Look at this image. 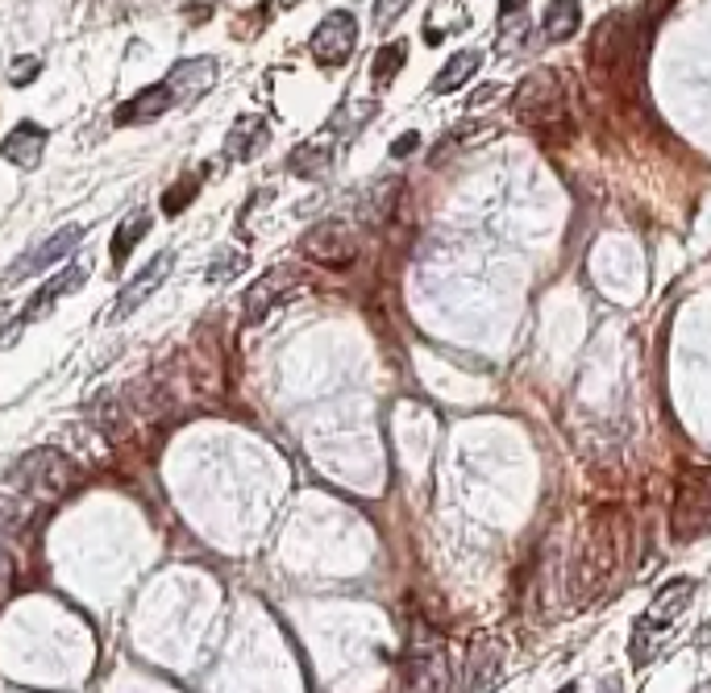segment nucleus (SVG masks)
I'll return each instance as SVG.
<instances>
[{
    "label": "nucleus",
    "mask_w": 711,
    "mask_h": 693,
    "mask_svg": "<svg viewBox=\"0 0 711 693\" xmlns=\"http://www.w3.org/2000/svg\"><path fill=\"white\" fill-rule=\"evenodd\" d=\"M84 282H88V266H84V262H75V266L59 270L54 278H47V282H42V287L29 295V303H25L22 312H17V320L4 328V341H0V345H13V341H17V332H22L25 324L42 320L47 312H54V303L67 300V295H72V291H79Z\"/></svg>",
    "instance_id": "obj_8"
},
{
    "label": "nucleus",
    "mask_w": 711,
    "mask_h": 693,
    "mask_svg": "<svg viewBox=\"0 0 711 693\" xmlns=\"http://www.w3.org/2000/svg\"><path fill=\"white\" fill-rule=\"evenodd\" d=\"M558 693H574V685H562V690H558Z\"/></svg>",
    "instance_id": "obj_31"
},
{
    "label": "nucleus",
    "mask_w": 711,
    "mask_h": 693,
    "mask_svg": "<svg viewBox=\"0 0 711 693\" xmlns=\"http://www.w3.org/2000/svg\"><path fill=\"white\" fill-rule=\"evenodd\" d=\"M309 47H312V59H316L321 67H346V63H350V54H354V47H358L354 13L333 9L329 17L312 29Z\"/></svg>",
    "instance_id": "obj_10"
},
{
    "label": "nucleus",
    "mask_w": 711,
    "mask_h": 693,
    "mask_svg": "<svg viewBox=\"0 0 711 693\" xmlns=\"http://www.w3.org/2000/svg\"><path fill=\"white\" fill-rule=\"evenodd\" d=\"M79 241H84V225H67V229L50 232L38 250H29V254H22L9 266V278H4V282L13 287V282H25L29 275H42L47 266H54V262H63V257L72 254Z\"/></svg>",
    "instance_id": "obj_12"
},
{
    "label": "nucleus",
    "mask_w": 711,
    "mask_h": 693,
    "mask_svg": "<svg viewBox=\"0 0 711 693\" xmlns=\"http://www.w3.org/2000/svg\"><path fill=\"white\" fill-rule=\"evenodd\" d=\"M146 232H150V212H138V216H129L125 225L117 229V237H113V266H125L129 262V250L142 241Z\"/></svg>",
    "instance_id": "obj_20"
},
{
    "label": "nucleus",
    "mask_w": 711,
    "mask_h": 693,
    "mask_svg": "<svg viewBox=\"0 0 711 693\" xmlns=\"http://www.w3.org/2000/svg\"><path fill=\"white\" fill-rule=\"evenodd\" d=\"M478 67H483V54H478V50H458L450 63L437 71V79H433V92H437V96L458 92V88H462V84H466V79H471Z\"/></svg>",
    "instance_id": "obj_18"
},
{
    "label": "nucleus",
    "mask_w": 711,
    "mask_h": 693,
    "mask_svg": "<svg viewBox=\"0 0 711 693\" xmlns=\"http://www.w3.org/2000/svg\"><path fill=\"white\" fill-rule=\"evenodd\" d=\"M47 125H34V121H22L9 138L0 141V159L13 162L17 171H34L42 162V150H47Z\"/></svg>",
    "instance_id": "obj_15"
},
{
    "label": "nucleus",
    "mask_w": 711,
    "mask_h": 693,
    "mask_svg": "<svg viewBox=\"0 0 711 693\" xmlns=\"http://www.w3.org/2000/svg\"><path fill=\"white\" fill-rule=\"evenodd\" d=\"M670 536L678 544H695V540L711 536V469H683L678 474Z\"/></svg>",
    "instance_id": "obj_6"
},
{
    "label": "nucleus",
    "mask_w": 711,
    "mask_h": 693,
    "mask_svg": "<svg viewBox=\"0 0 711 693\" xmlns=\"http://www.w3.org/2000/svg\"><path fill=\"white\" fill-rule=\"evenodd\" d=\"M291 291H300V275H296L291 266H275V270H266V275L241 295V303H246V324H259L262 316H266L271 307H279Z\"/></svg>",
    "instance_id": "obj_13"
},
{
    "label": "nucleus",
    "mask_w": 711,
    "mask_h": 693,
    "mask_svg": "<svg viewBox=\"0 0 711 693\" xmlns=\"http://www.w3.org/2000/svg\"><path fill=\"white\" fill-rule=\"evenodd\" d=\"M287 166H291L296 175H304V179H321L333 166V146L329 141H304V146L291 150Z\"/></svg>",
    "instance_id": "obj_19"
},
{
    "label": "nucleus",
    "mask_w": 711,
    "mask_h": 693,
    "mask_svg": "<svg viewBox=\"0 0 711 693\" xmlns=\"http://www.w3.org/2000/svg\"><path fill=\"white\" fill-rule=\"evenodd\" d=\"M690 594H695V581L690 578H674L658 590V598L649 602V610L633 623V665H649L658 656V647L670 640L674 619L690 606Z\"/></svg>",
    "instance_id": "obj_4"
},
{
    "label": "nucleus",
    "mask_w": 711,
    "mask_h": 693,
    "mask_svg": "<svg viewBox=\"0 0 711 693\" xmlns=\"http://www.w3.org/2000/svg\"><path fill=\"white\" fill-rule=\"evenodd\" d=\"M416 146H421V134H403L400 141H391V159H408Z\"/></svg>",
    "instance_id": "obj_26"
},
{
    "label": "nucleus",
    "mask_w": 711,
    "mask_h": 693,
    "mask_svg": "<svg viewBox=\"0 0 711 693\" xmlns=\"http://www.w3.org/2000/svg\"><path fill=\"white\" fill-rule=\"evenodd\" d=\"M403 59H408V47H403V42H387V47L375 54V63H371V79H375V88H387V84L396 79V71L403 67Z\"/></svg>",
    "instance_id": "obj_21"
},
{
    "label": "nucleus",
    "mask_w": 711,
    "mask_h": 693,
    "mask_svg": "<svg viewBox=\"0 0 711 693\" xmlns=\"http://www.w3.org/2000/svg\"><path fill=\"white\" fill-rule=\"evenodd\" d=\"M408 4H412V0H375V25L387 29L391 22H400L403 13H408Z\"/></svg>",
    "instance_id": "obj_25"
},
{
    "label": "nucleus",
    "mask_w": 711,
    "mask_h": 693,
    "mask_svg": "<svg viewBox=\"0 0 711 693\" xmlns=\"http://www.w3.org/2000/svg\"><path fill=\"white\" fill-rule=\"evenodd\" d=\"M241 266H246V254H221V257H213L209 278H213V282H225V278H234Z\"/></svg>",
    "instance_id": "obj_24"
},
{
    "label": "nucleus",
    "mask_w": 711,
    "mask_h": 693,
    "mask_svg": "<svg viewBox=\"0 0 711 693\" xmlns=\"http://www.w3.org/2000/svg\"><path fill=\"white\" fill-rule=\"evenodd\" d=\"M620 540H624L620 536V511L599 507L591 515L587 536H583V549L574 556V569H570V598L591 602L612 585L620 565Z\"/></svg>",
    "instance_id": "obj_2"
},
{
    "label": "nucleus",
    "mask_w": 711,
    "mask_h": 693,
    "mask_svg": "<svg viewBox=\"0 0 711 693\" xmlns=\"http://www.w3.org/2000/svg\"><path fill=\"white\" fill-rule=\"evenodd\" d=\"M196 187H200V175H188V179H184L179 187H171V191L163 196V212H171V216H175V212L188 209V200L196 196Z\"/></svg>",
    "instance_id": "obj_22"
},
{
    "label": "nucleus",
    "mask_w": 711,
    "mask_h": 693,
    "mask_svg": "<svg viewBox=\"0 0 711 693\" xmlns=\"http://www.w3.org/2000/svg\"><path fill=\"white\" fill-rule=\"evenodd\" d=\"M578 25H583V9H578V0H549L546 22H541L549 42H570V38L578 34Z\"/></svg>",
    "instance_id": "obj_17"
},
{
    "label": "nucleus",
    "mask_w": 711,
    "mask_h": 693,
    "mask_svg": "<svg viewBox=\"0 0 711 693\" xmlns=\"http://www.w3.org/2000/svg\"><path fill=\"white\" fill-rule=\"evenodd\" d=\"M266 141H271V121L266 116H254V113L237 116L229 138H225V159L234 162L259 159L262 150H266Z\"/></svg>",
    "instance_id": "obj_16"
},
{
    "label": "nucleus",
    "mask_w": 711,
    "mask_h": 693,
    "mask_svg": "<svg viewBox=\"0 0 711 693\" xmlns=\"http://www.w3.org/2000/svg\"><path fill=\"white\" fill-rule=\"evenodd\" d=\"M649 50V29L640 25L637 13H608L587 38V71L603 88H637L640 67Z\"/></svg>",
    "instance_id": "obj_1"
},
{
    "label": "nucleus",
    "mask_w": 711,
    "mask_h": 693,
    "mask_svg": "<svg viewBox=\"0 0 711 693\" xmlns=\"http://www.w3.org/2000/svg\"><path fill=\"white\" fill-rule=\"evenodd\" d=\"M300 254L309 257V262H316V266L341 270V266H350L358 257V237L346 220H321V225H312V229L304 232Z\"/></svg>",
    "instance_id": "obj_9"
},
{
    "label": "nucleus",
    "mask_w": 711,
    "mask_h": 693,
    "mask_svg": "<svg viewBox=\"0 0 711 693\" xmlns=\"http://www.w3.org/2000/svg\"><path fill=\"white\" fill-rule=\"evenodd\" d=\"M491 96H499V88H496V84H487V88H478V92L471 96V104H487V100H491Z\"/></svg>",
    "instance_id": "obj_28"
},
{
    "label": "nucleus",
    "mask_w": 711,
    "mask_h": 693,
    "mask_svg": "<svg viewBox=\"0 0 711 693\" xmlns=\"http://www.w3.org/2000/svg\"><path fill=\"white\" fill-rule=\"evenodd\" d=\"M699 647H703V652H708V656H711V623L699 627Z\"/></svg>",
    "instance_id": "obj_29"
},
{
    "label": "nucleus",
    "mask_w": 711,
    "mask_h": 693,
    "mask_svg": "<svg viewBox=\"0 0 711 693\" xmlns=\"http://www.w3.org/2000/svg\"><path fill=\"white\" fill-rule=\"evenodd\" d=\"M38 71H42V59H34V54H25V59H13V67H9V84H29V79H38Z\"/></svg>",
    "instance_id": "obj_23"
},
{
    "label": "nucleus",
    "mask_w": 711,
    "mask_h": 693,
    "mask_svg": "<svg viewBox=\"0 0 711 693\" xmlns=\"http://www.w3.org/2000/svg\"><path fill=\"white\" fill-rule=\"evenodd\" d=\"M695 693H711V681H703V685H699Z\"/></svg>",
    "instance_id": "obj_30"
},
{
    "label": "nucleus",
    "mask_w": 711,
    "mask_h": 693,
    "mask_svg": "<svg viewBox=\"0 0 711 693\" xmlns=\"http://www.w3.org/2000/svg\"><path fill=\"white\" fill-rule=\"evenodd\" d=\"M403 677L412 693H446L450 690V660L437 635H428L425 627L412 631L408 640V660H403Z\"/></svg>",
    "instance_id": "obj_7"
},
{
    "label": "nucleus",
    "mask_w": 711,
    "mask_h": 693,
    "mask_svg": "<svg viewBox=\"0 0 711 693\" xmlns=\"http://www.w3.org/2000/svg\"><path fill=\"white\" fill-rule=\"evenodd\" d=\"M171 266H175V254L171 250H163V254H154L150 262H146L138 275L129 278L125 287H121V295H117V303H113V312H109V324H121V320H129L138 307H142L159 287L166 282V275H171Z\"/></svg>",
    "instance_id": "obj_11"
},
{
    "label": "nucleus",
    "mask_w": 711,
    "mask_h": 693,
    "mask_svg": "<svg viewBox=\"0 0 711 693\" xmlns=\"http://www.w3.org/2000/svg\"><path fill=\"white\" fill-rule=\"evenodd\" d=\"M516 121L524 129H533L541 141H553V146H566L574 138V116H570L566 92H562V79L553 71H533L516 88Z\"/></svg>",
    "instance_id": "obj_3"
},
{
    "label": "nucleus",
    "mask_w": 711,
    "mask_h": 693,
    "mask_svg": "<svg viewBox=\"0 0 711 693\" xmlns=\"http://www.w3.org/2000/svg\"><path fill=\"white\" fill-rule=\"evenodd\" d=\"M171 109H179V96H175V88L166 84V75H163L159 84H150V88L129 96V100L117 109L113 121H117V125H146V121L171 113Z\"/></svg>",
    "instance_id": "obj_14"
},
{
    "label": "nucleus",
    "mask_w": 711,
    "mask_h": 693,
    "mask_svg": "<svg viewBox=\"0 0 711 693\" xmlns=\"http://www.w3.org/2000/svg\"><path fill=\"white\" fill-rule=\"evenodd\" d=\"M512 13L521 17V13H524V0H503V4H499V17H503V22H508Z\"/></svg>",
    "instance_id": "obj_27"
},
{
    "label": "nucleus",
    "mask_w": 711,
    "mask_h": 693,
    "mask_svg": "<svg viewBox=\"0 0 711 693\" xmlns=\"http://www.w3.org/2000/svg\"><path fill=\"white\" fill-rule=\"evenodd\" d=\"M9 482L22 490L25 499H38V503H54L59 494H67L79 482V469L72 457H63L59 449H34L25 453L22 462L13 465Z\"/></svg>",
    "instance_id": "obj_5"
}]
</instances>
